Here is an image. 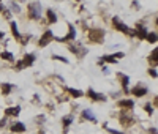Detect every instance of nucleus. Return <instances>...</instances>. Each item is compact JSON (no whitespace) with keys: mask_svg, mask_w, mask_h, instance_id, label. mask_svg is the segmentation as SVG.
Listing matches in <instances>:
<instances>
[{"mask_svg":"<svg viewBox=\"0 0 158 134\" xmlns=\"http://www.w3.org/2000/svg\"><path fill=\"white\" fill-rule=\"evenodd\" d=\"M52 58L54 60H59V62H63V63H68V60L65 58V57H62V55H52Z\"/></svg>","mask_w":158,"mask_h":134,"instance_id":"obj_25","label":"nucleus"},{"mask_svg":"<svg viewBox=\"0 0 158 134\" xmlns=\"http://www.w3.org/2000/svg\"><path fill=\"white\" fill-rule=\"evenodd\" d=\"M74 38H76V30H74V27L70 24V25H68V35H67V37H65V38H54V40L65 43V41H73Z\"/></svg>","mask_w":158,"mask_h":134,"instance_id":"obj_4","label":"nucleus"},{"mask_svg":"<svg viewBox=\"0 0 158 134\" xmlns=\"http://www.w3.org/2000/svg\"><path fill=\"white\" fill-rule=\"evenodd\" d=\"M103 40H105V30H101V29H92L90 30V41L103 43Z\"/></svg>","mask_w":158,"mask_h":134,"instance_id":"obj_2","label":"nucleus"},{"mask_svg":"<svg viewBox=\"0 0 158 134\" xmlns=\"http://www.w3.org/2000/svg\"><path fill=\"white\" fill-rule=\"evenodd\" d=\"M13 90V85L11 84H2V95L6 96V95H10Z\"/></svg>","mask_w":158,"mask_h":134,"instance_id":"obj_21","label":"nucleus"},{"mask_svg":"<svg viewBox=\"0 0 158 134\" xmlns=\"http://www.w3.org/2000/svg\"><path fill=\"white\" fill-rule=\"evenodd\" d=\"M131 93H133V95H134L136 98L145 96V93H147V87H144V85H136V87H133Z\"/></svg>","mask_w":158,"mask_h":134,"instance_id":"obj_6","label":"nucleus"},{"mask_svg":"<svg viewBox=\"0 0 158 134\" xmlns=\"http://www.w3.org/2000/svg\"><path fill=\"white\" fill-rule=\"evenodd\" d=\"M54 40V37H52V32L51 30H48V32H44L43 33V37H41V40H40V48H44V46H48V44L51 43Z\"/></svg>","mask_w":158,"mask_h":134,"instance_id":"obj_3","label":"nucleus"},{"mask_svg":"<svg viewBox=\"0 0 158 134\" xmlns=\"http://www.w3.org/2000/svg\"><path fill=\"white\" fill-rule=\"evenodd\" d=\"M119 118H120V123H122L123 126H130V125L133 123V118L127 114V111H122V112H120V117H119Z\"/></svg>","mask_w":158,"mask_h":134,"instance_id":"obj_5","label":"nucleus"},{"mask_svg":"<svg viewBox=\"0 0 158 134\" xmlns=\"http://www.w3.org/2000/svg\"><path fill=\"white\" fill-rule=\"evenodd\" d=\"M3 35H5L3 32H0V40H2V38H3Z\"/></svg>","mask_w":158,"mask_h":134,"instance_id":"obj_39","label":"nucleus"},{"mask_svg":"<svg viewBox=\"0 0 158 134\" xmlns=\"http://www.w3.org/2000/svg\"><path fill=\"white\" fill-rule=\"evenodd\" d=\"M81 118L82 120H90V122H94V123H97L98 120H97V117L94 114H92L89 109H86V111H82V114H81Z\"/></svg>","mask_w":158,"mask_h":134,"instance_id":"obj_10","label":"nucleus"},{"mask_svg":"<svg viewBox=\"0 0 158 134\" xmlns=\"http://www.w3.org/2000/svg\"><path fill=\"white\" fill-rule=\"evenodd\" d=\"M103 73H105V74H108V73H109V69H108L106 66H103Z\"/></svg>","mask_w":158,"mask_h":134,"instance_id":"obj_37","label":"nucleus"},{"mask_svg":"<svg viewBox=\"0 0 158 134\" xmlns=\"http://www.w3.org/2000/svg\"><path fill=\"white\" fill-rule=\"evenodd\" d=\"M87 96L90 98L92 101H105V100H106L103 95H100V93L94 92V88H89V90H87Z\"/></svg>","mask_w":158,"mask_h":134,"instance_id":"obj_7","label":"nucleus"},{"mask_svg":"<svg viewBox=\"0 0 158 134\" xmlns=\"http://www.w3.org/2000/svg\"><path fill=\"white\" fill-rule=\"evenodd\" d=\"M144 111H147V114H149V115H152V114H153L152 106H150V104H145V106H144Z\"/></svg>","mask_w":158,"mask_h":134,"instance_id":"obj_27","label":"nucleus"},{"mask_svg":"<svg viewBox=\"0 0 158 134\" xmlns=\"http://www.w3.org/2000/svg\"><path fill=\"white\" fill-rule=\"evenodd\" d=\"M10 29H11V32H13V37H14V40H16V41H19L22 35L19 33V30H17V24H16L14 21H10Z\"/></svg>","mask_w":158,"mask_h":134,"instance_id":"obj_11","label":"nucleus"},{"mask_svg":"<svg viewBox=\"0 0 158 134\" xmlns=\"http://www.w3.org/2000/svg\"><path fill=\"white\" fill-rule=\"evenodd\" d=\"M119 107H123V109H133L134 107V101L133 100H120L117 103Z\"/></svg>","mask_w":158,"mask_h":134,"instance_id":"obj_12","label":"nucleus"},{"mask_svg":"<svg viewBox=\"0 0 158 134\" xmlns=\"http://www.w3.org/2000/svg\"><path fill=\"white\" fill-rule=\"evenodd\" d=\"M134 32H136V37H139L141 40H145V37H147V29H145L142 24H136Z\"/></svg>","mask_w":158,"mask_h":134,"instance_id":"obj_8","label":"nucleus"},{"mask_svg":"<svg viewBox=\"0 0 158 134\" xmlns=\"http://www.w3.org/2000/svg\"><path fill=\"white\" fill-rule=\"evenodd\" d=\"M19 114H21V106H16V107H6V111H5V117H10V115H13V117H17Z\"/></svg>","mask_w":158,"mask_h":134,"instance_id":"obj_9","label":"nucleus"},{"mask_svg":"<svg viewBox=\"0 0 158 134\" xmlns=\"http://www.w3.org/2000/svg\"><path fill=\"white\" fill-rule=\"evenodd\" d=\"M131 6H134V8H139V3H138V2H133V3H131Z\"/></svg>","mask_w":158,"mask_h":134,"instance_id":"obj_36","label":"nucleus"},{"mask_svg":"<svg viewBox=\"0 0 158 134\" xmlns=\"http://www.w3.org/2000/svg\"><path fill=\"white\" fill-rule=\"evenodd\" d=\"M149 63L152 66H156L158 65V48L153 49V52L150 54V57H149Z\"/></svg>","mask_w":158,"mask_h":134,"instance_id":"obj_16","label":"nucleus"},{"mask_svg":"<svg viewBox=\"0 0 158 134\" xmlns=\"http://www.w3.org/2000/svg\"><path fill=\"white\" fill-rule=\"evenodd\" d=\"M22 68H25V66H24V63H22V60H19V62H17V63H16L14 69H17V71H19V69H22Z\"/></svg>","mask_w":158,"mask_h":134,"instance_id":"obj_28","label":"nucleus"},{"mask_svg":"<svg viewBox=\"0 0 158 134\" xmlns=\"http://www.w3.org/2000/svg\"><path fill=\"white\" fill-rule=\"evenodd\" d=\"M156 25H158V17H156Z\"/></svg>","mask_w":158,"mask_h":134,"instance_id":"obj_40","label":"nucleus"},{"mask_svg":"<svg viewBox=\"0 0 158 134\" xmlns=\"http://www.w3.org/2000/svg\"><path fill=\"white\" fill-rule=\"evenodd\" d=\"M73 115H65V117L62 118V123H63V131H65V134H67V131H68V126L73 123Z\"/></svg>","mask_w":158,"mask_h":134,"instance_id":"obj_15","label":"nucleus"},{"mask_svg":"<svg viewBox=\"0 0 158 134\" xmlns=\"http://www.w3.org/2000/svg\"><path fill=\"white\" fill-rule=\"evenodd\" d=\"M5 123H6V117L0 120V128H3V126H5Z\"/></svg>","mask_w":158,"mask_h":134,"instance_id":"obj_34","label":"nucleus"},{"mask_svg":"<svg viewBox=\"0 0 158 134\" xmlns=\"http://www.w3.org/2000/svg\"><path fill=\"white\" fill-rule=\"evenodd\" d=\"M145 41H147V43H150V44L156 43V41H158V33H147Z\"/></svg>","mask_w":158,"mask_h":134,"instance_id":"obj_22","label":"nucleus"},{"mask_svg":"<svg viewBox=\"0 0 158 134\" xmlns=\"http://www.w3.org/2000/svg\"><path fill=\"white\" fill-rule=\"evenodd\" d=\"M11 8H13V11H14V13H19V11H21L19 5H17L16 2H11Z\"/></svg>","mask_w":158,"mask_h":134,"instance_id":"obj_26","label":"nucleus"},{"mask_svg":"<svg viewBox=\"0 0 158 134\" xmlns=\"http://www.w3.org/2000/svg\"><path fill=\"white\" fill-rule=\"evenodd\" d=\"M153 106H158V95L155 96V100H153Z\"/></svg>","mask_w":158,"mask_h":134,"instance_id":"obj_35","label":"nucleus"},{"mask_svg":"<svg viewBox=\"0 0 158 134\" xmlns=\"http://www.w3.org/2000/svg\"><path fill=\"white\" fill-rule=\"evenodd\" d=\"M29 16L32 19L38 21L41 17V3L40 2H33V3H29Z\"/></svg>","mask_w":158,"mask_h":134,"instance_id":"obj_1","label":"nucleus"},{"mask_svg":"<svg viewBox=\"0 0 158 134\" xmlns=\"http://www.w3.org/2000/svg\"><path fill=\"white\" fill-rule=\"evenodd\" d=\"M67 90H68V93H70L73 98H81L82 95H84L82 92H79V90H74V88H67Z\"/></svg>","mask_w":158,"mask_h":134,"instance_id":"obj_23","label":"nucleus"},{"mask_svg":"<svg viewBox=\"0 0 158 134\" xmlns=\"http://www.w3.org/2000/svg\"><path fill=\"white\" fill-rule=\"evenodd\" d=\"M98 63L100 65H103V63H117V60H116L114 55H103V57L100 58Z\"/></svg>","mask_w":158,"mask_h":134,"instance_id":"obj_17","label":"nucleus"},{"mask_svg":"<svg viewBox=\"0 0 158 134\" xmlns=\"http://www.w3.org/2000/svg\"><path fill=\"white\" fill-rule=\"evenodd\" d=\"M3 10H5V8H3V5L0 3V13H3Z\"/></svg>","mask_w":158,"mask_h":134,"instance_id":"obj_38","label":"nucleus"},{"mask_svg":"<svg viewBox=\"0 0 158 134\" xmlns=\"http://www.w3.org/2000/svg\"><path fill=\"white\" fill-rule=\"evenodd\" d=\"M33 62H35V54H27V55L22 58L24 66H30V65H33Z\"/></svg>","mask_w":158,"mask_h":134,"instance_id":"obj_18","label":"nucleus"},{"mask_svg":"<svg viewBox=\"0 0 158 134\" xmlns=\"http://www.w3.org/2000/svg\"><path fill=\"white\" fill-rule=\"evenodd\" d=\"M149 132L150 134H158V129L156 128H149Z\"/></svg>","mask_w":158,"mask_h":134,"instance_id":"obj_33","label":"nucleus"},{"mask_svg":"<svg viewBox=\"0 0 158 134\" xmlns=\"http://www.w3.org/2000/svg\"><path fill=\"white\" fill-rule=\"evenodd\" d=\"M0 58L6 60V62H14V55H13L11 52H6V51H3L2 54H0Z\"/></svg>","mask_w":158,"mask_h":134,"instance_id":"obj_20","label":"nucleus"},{"mask_svg":"<svg viewBox=\"0 0 158 134\" xmlns=\"http://www.w3.org/2000/svg\"><path fill=\"white\" fill-rule=\"evenodd\" d=\"M46 16H48V21H49V24H55L57 22V14L54 13V10H46Z\"/></svg>","mask_w":158,"mask_h":134,"instance_id":"obj_19","label":"nucleus"},{"mask_svg":"<svg viewBox=\"0 0 158 134\" xmlns=\"http://www.w3.org/2000/svg\"><path fill=\"white\" fill-rule=\"evenodd\" d=\"M3 16L6 17V19H10V17H11V11L6 8V10H3Z\"/></svg>","mask_w":158,"mask_h":134,"instance_id":"obj_31","label":"nucleus"},{"mask_svg":"<svg viewBox=\"0 0 158 134\" xmlns=\"http://www.w3.org/2000/svg\"><path fill=\"white\" fill-rule=\"evenodd\" d=\"M117 76H119V79H122V88H123V92H125V93H128L130 77H128V76H125V74H122V73H119Z\"/></svg>","mask_w":158,"mask_h":134,"instance_id":"obj_13","label":"nucleus"},{"mask_svg":"<svg viewBox=\"0 0 158 134\" xmlns=\"http://www.w3.org/2000/svg\"><path fill=\"white\" fill-rule=\"evenodd\" d=\"M123 55H125L123 52H116V54H114V57H116V58H123Z\"/></svg>","mask_w":158,"mask_h":134,"instance_id":"obj_32","label":"nucleus"},{"mask_svg":"<svg viewBox=\"0 0 158 134\" xmlns=\"http://www.w3.org/2000/svg\"><path fill=\"white\" fill-rule=\"evenodd\" d=\"M11 131L13 132H24L25 131V125L21 123V122H14V123H11Z\"/></svg>","mask_w":158,"mask_h":134,"instance_id":"obj_14","label":"nucleus"},{"mask_svg":"<svg viewBox=\"0 0 158 134\" xmlns=\"http://www.w3.org/2000/svg\"><path fill=\"white\" fill-rule=\"evenodd\" d=\"M103 128L108 131V132H111V134H123V132H120V131H117V129H112V128H108V125H103Z\"/></svg>","mask_w":158,"mask_h":134,"instance_id":"obj_24","label":"nucleus"},{"mask_svg":"<svg viewBox=\"0 0 158 134\" xmlns=\"http://www.w3.org/2000/svg\"><path fill=\"white\" fill-rule=\"evenodd\" d=\"M149 74H150L152 77H158V73H156L155 68H150V69H149Z\"/></svg>","mask_w":158,"mask_h":134,"instance_id":"obj_29","label":"nucleus"},{"mask_svg":"<svg viewBox=\"0 0 158 134\" xmlns=\"http://www.w3.org/2000/svg\"><path fill=\"white\" fill-rule=\"evenodd\" d=\"M35 120H36V123H38V125H41V123L46 120V117H44V115H38V117H36Z\"/></svg>","mask_w":158,"mask_h":134,"instance_id":"obj_30","label":"nucleus"}]
</instances>
